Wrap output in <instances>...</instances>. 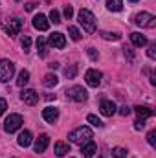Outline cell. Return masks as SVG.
I'll use <instances>...</instances> for the list:
<instances>
[{"instance_id": "cell-1", "label": "cell", "mask_w": 156, "mask_h": 158, "mask_svg": "<svg viewBox=\"0 0 156 158\" xmlns=\"http://www.w3.org/2000/svg\"><path fill=\"white\" fill-rule=\"evenodd\" d=\"M68 140H70L72 143L83 145V143H86V142L92 140V131H90V127H77L76 131H72V132L68 134Z\"/></svg>"}, {"instance_id": "cell-2", "label": "cell", "mask_w": 156, "mask_h": 158, "mask_svg": "<svg viewBox=\"0 0 156 158\" xmlns=\"http://www.w3.org/2000/svg\"><path fill=\"white\" fill-rule=\"evenodd\" d=\"M79 24L83 26V30L86 33H92L96 30V17H94V13L88 11V9H81L79 11Z\"/></svg>"}, {"instance_id": "cell-3", "label": "cell", "mask_w": 156, "mask_h": 158, "mask_svg": "<svg viewBox=\"0 0 156 158\" xmlns=\"http://www.w3.org/2000/svg\"><path fill=\"white\" fill-rule=\"evenodd\" d=\"M13 76H15V64L7 59H0V81L7 83Z\"/></svg>"}, {"instance_id": "cell-4", "label": "cell", "mask_w": 156, "mask_h": 158, "mask_svg": "<svg viewBox=\"0 0 156 158\" xmlns=\"http://www.w3.org/2000/svg\"><path fill=\"white\" fill-rule=\"evenodd\" d=\"M134 24L142 26V28H154L156 26V17L147 13V11H142L134 17Z\"/></svg>"}, {"instance_id": "cell-5", "label": "cell", "mask_w": 156, "mask_h": 158, "mask_svg": "<svg viewBox=\"0 0 156 158\" xmlns=\"http://www.w3.org/2000/svg\"><path fill=\"white\" fill-rule=\"evenodd\" d=\"M24 123V119L20 114H9L6 121H4V131L6 132H15V131H18L20 129V125Z\"/></svg>"}, {"instance_id": "cell-6", "label": "cell", "mask_w": 156, "mask_h": 158, "mask_svg": "<svg viewBox=\"0 0 156 158\" xmlns=\"http://www.w3.org/2000/svg\"><path fill=\"white\" fill-rule=\"evenodd\" d=\"M66 98H68V99H72V101L83 103V101H86L88 92H86L83 86H72V88H68V90H66Z\"/></svg>"}, {"instance_id": "cell-7", "label": "cell", "mask_w": 156, "mask_h": 158, "mask_svg": "<svg viewBox=\"0 0 156 158\" xmlns=\"http://www.w3.org/2000/svg\"><path fill=\"white\" fill-rule=\"evenodd\" d=\"M101 72L96 70V68H90L86 74H84V79H86V85L88 86H99L101 85Z\"/></svg>"}, {"instance_id": "cell-8", "label": "cell", "mask_w": 156, "mask_h": 158, "mask_svg": "<svg viewBox=\"0 0 156 158\" xmlns=\"http://www.w3.org/2000/svg\"><path fill=\"white\" fill-rule=\"evenodd\" d=\"M20 28H22V20L20 19H11L9 22H6V26H4V30H6V33L9 35V37H15L18 31H20Z\"/></svg>"}, {"instance_id": "cell-9", "label": "cell", "mask_w": 156, "mask_h": 158, "mask_svg": "<svg viewBox=\"0 0 156 158\" xmlns=\"http://www.w3.org/2000/svg\"><path fill=\"white\" fill-rule=\"evenodd\" d=\"M20 99H22L26 105H37V103H39V94H37L35 90L28 88V90H22V94H20Z\"/></svg>"}, {"instance_id": "cell-10", "label": "cell", "mask_w": 156, "mask_h": 158, "mask_svg": "<svg viewBox=\"0 0 156 158\" xmlns=\"http://www.w3.org/2000/svg\"><path fill=\"white\" fill-rule=\"evenodd\" d=\"M48 42H50L53 48H59V50L66 46V39H64V35H63V33H59V31L51 33V35H50V39H48Z\"/></svg>"}, {"instance_id": "cell-11", "label": "cell", "mask_w": 156, "mask_h": 158, "mask_svg": "<svg viewBox=\"0 0 156 158\" xmlns=\"http://www.w3.org/2000/svg\"><path fill=\"white\" fill-rule=\"evenodd\" d=\"M33 28L39 30V31H46L50 28V20L44 17V15H35L33 17Z\"/></svg>"}, {"instance_id": "cell-12", "label": "cell", "mask_w": 156, "mask_h": 158, "mask_svg": "<svg viewBox=\"0 0 156 158\" xmlns=\"http://www.w3.org/2000/svg\"><path fill=\"white\" fill-rule=\"evenodd\" d=\"M48 143H50V136H48V134H40L39 138L35 140V143H33L35 153H44L46 147H48Z\"/></svg>"}, {"instance_id": "cell-13", "label": "cell", "mask_w": 156, "mask_h": 158, "mask_svg": "<svg viewBox=\"0 0 156 158\" xmlns=\"http://www.w3.org/2000/svg\"><path fill=\"white\" fill-rule=\"evenodd\" d=\"M99 109H101V114H103V116H112V114L116 112L114 101H109V99H103L101 105H99Z\"/></svg>"}, {"instance_id": "cell-14", "label": "cell", "mask_w": 156, "mask_h": 158, "mask_svg": "<svg viewBox=\"0 0 156 158\" xmlns=\"http://www.w3.org/2000/svg\"><path fill=\"white\" fill-rule=\"evenodd\" d=\"M42 118L46 119L48 123H53V121H57V118H59V110L53 109V107H46L42 110Z\"/></svg>"}, {"instance_id": "cell-15", "label": "cell", "mask_w": 156, "mask_h": 158, "mask_svg": "<svg viewBox=\"0 0 156 158\" xmlns=\"http://www.w3.org/2000/svg\"><path fill=\"white\" fill-rule=\"evenodd\" d=\"M96 151H97V145H96V143H94L92 140L81 145V153H83V155H84L86 158H92V156H94V153H96Z\"/></svg>"}, {"instance_id": "cell-16", "label": "cell", "mask_w": 156, "mask_h": 158, "mask_svg": "<svg viewBox=\"0 0 156 158\" xmlns=\"http://www.w3.org/2000/svg\"><path fill=\"white\" fill-rule=\"evenodd\" d=\"M134 112L138 114V119H147V118H151V116H154V110L149 109V107H136Z\"/></svg>"}, {"instance_id": "cell-17", "label": "cell", "mask_w": 156, "mask_h": 158, "mask_svg": "<svg viewBox=\"0 0 156 158\" xmlns=\"http://www.w3.org/2000/svg\"><path fill=\"white\" fill-rule=\"evenodd\" d=\"M31 138H33V136H31V132H30V131H22V132L18 134L17 142H18V145H20V147H28V145L31 143Z\"/></svg>"}, {"instance_id": "cell-18", "label": "cell", "mask_w": 156, "mask_h": 158, "mask_svg": "<svg viewBox=\"0 0 156 158\" xmlns=\"http://www.w3.org/2000/svg\"><path fill=\"white\" fill-rule=\"evenodd\" d=\"M130 40H132V44H134V46H138V48H142V46H145V44H147V37H145V35H142V33H138V31L130 33Z\"/></svg>"}, {"instance_id": "cell-19", "label": "cell", "mask_w": 156, "mask_h": 158, "mask_svg": "<svg viewBox=\"0 0 156 158\" xmlns=\"http://www.w3.org/2000/svg\"><path fill=\"white\" fill-rule=\"evenodd\" d=\"M37 52H39V57H46L48 55V42L44 37L37 39Z\"/></svg>"}, {"instance_id": "cell-20", "label": "cell", "mask_w": 156, "mask_h": 158, "mask_svg": "<svg viewBox=\"0 0 156 158\" xmlns=\"http://www.w3.org/2000/svg\"><path fill=\"white\" fill-rule=\"evenodd\" d=\"M66 153H70V145L66 142H57L55 143V155L57 156H64Z\"/></svg>"}, {"instance_id": "cell-21", "label": "cell", "mask_w": 156, "mask_h": 158, "mask_svg": "<svg viewBox=\"0 0 156 158\" xmlns=\"http://www.w3.org/2000/svg\"><path fill=\"white\" fill-rule=\"evenodd\" d=\"M57 83H59V79H57L55 74H48V76H44V79H42V85L46 88H53V86H57Z\"/></svg>"}, {"instance_id": "cell-22", "label": "cell", "mask_w": 156, "mask_h": 158, "mask_svg": "<svg viewBox=\"0 0 156 158\" xmlns=\"http://www.w3.org/2000/svg\"><path fill=\"white\" fill-rule=\"evenodd\" d=\"M30 83V72L28 70H20L18 72V77H17V85L18 86H26Z\"/></svg>"}, {"instance_id": "cell-23", "label": "cell", "mask_w": 156, "mask_h": 158, "mask_svg": "<svg viewBox=\"0 0 156 158\" xmlns=\"http://www.w3.org/2000/svg\"><path fill=\"white\" fill-rule=\"evenodd\" d=\"M107 7L110 11H121L123 9V0H107Z\"/></svg>"}, {"instance_id": "cell-24", "label": "cell", "mask_w": 156, "mask_h": 158, "mask_svg": "<svg viewBox=\"0 0 156 158\" xmlns=\"http://www.w3.org/2000/svg\"><path fill=\"white\" fill-rule=\"evenodd\" d=\"M76 74H77V64H72V66L64 68V77L74 79V77H76Z\"/></svg>"}, {"instance_id": "cell-25", "label": "cell", "mask_w": 156, "mask_h": 158, "mask_svg": "<svg viewBox=\"0 0 156 158\" xmlns=\"http://www.w3.org/2000/svg\"><path fill=\"white\" fill-rule=\"evenodd\" d=\"M112 158H127V149H123V147H114V149H112Z\"/></svg>"}, {"instance_id": "cell-26", "label": "cell", "mask_w": 156, "mask_h": 158, "mask_svg": "<svg viewBox=\"0 0 156 158\" xmlns=\"http://www.w3.org/2000/svg\"><path fill=\"white\" fill-rule=\"evenodd\" d=\"M86 119H88V123H90V125H94V127H97V129H101V127H103V121L97 118V116H94V114H90Z\"/></svg>"}, {"instance_id": "cell-27", "label": "cell", "mask_w": 156, "mask_h": 158, "mask_svg": "<svg viewBox=\"0 0 156 158\" xmlns=\"http://www.w3.org/2000/svg\"><path fill=\"white\" fill-rule=\"evenodd\" d=\"M101 37H103L105 40H119V39H121V35H119V33H110V31H103V33H101Z\"/></svg>"}, {"instance_id": "cell-28", "label": "cell", "mask_w": 156, "mask_h": 158, "mask_svg": "<svg viewBox=\"0 0 156 158\" xmlns=\"http://www.w3.org/2000/svg\"><path fill=\"white\" fill-rule=\"evenodd\" d=\"M50 20H51L53 24H59V22H61V15H59L57 9H51V11H50Z\"/></svg>"}, {"instance_id": "cell-29", "label": "cell", "mask_w": 156, "mask_h": 158, "mask_svg": "<svg viewBox=\"0 0 156 158\" xmlns=\"http://www.w3.org/2000/svg\"><path fill=\"white\" fill-rule=\"evenodd\" d=\"M68 33H70V37H72L74 40L81 39V33H79V30L76 28V26H70V28H68Z\"/></svg>"}, {"instance_id": "cell-30", "label": "cell", "mask_w": 156, "mask_h": 158, "mask_svg": "<svg viewBox=\"0 0 156 158\" xmlns=\"http://www.w3.org/2000/svg\"><path fill=\"white\" fill-rule=\"evenodd\" d=\"M147 55H149V59H156V44H154V42H151V44H149Z\"/></svg>"}, {"instance_id": "cell-31", "label": "cell", "mask_w": 156, "mask_h": 158, "mask_svg": "<svg viewBox=\"0 0 156 158\" xmlns=\"http://www.w3.org/2000/svg\"><path fill=\"white\" fill-rule=\"evenodd\" d=\"M147 142H149V145H156V131H151L149 134H147Z\"/></svg>"}, {"instance_id": "cell-32", "label": "cell", "mask_w": 156, "mask_h": 158, "mask_svg": "<svg viewBox=\"0 0 156 158\" xmlns=\"http://www.w3.org/2000/svg\"><path fill=\"white\" fill-rule=\"evenodd\" d=\"M30 46H31V39L26 35V37L22 39V50H24V52H30Z\"/></svg>"}, {"instance_id": "cell-33", "label": "cell", "mask_w": 156, "mask_h": 158, "mask_svg": "<svg viewBox=\"0 0 156 158\" xmlns=\"http://www.w3.org/2000/svg\"><path fill=\"white\" fill-rule=\"evenodd\" d=\"M64 17H66L68 20L74 17V9H72V6H66V7H64Z\"/></svg>"}, {"instance_id": "cell-34", "label": "cell", "mask_w": 156, "mask_h": 158, "mask_svg": "<svg viewBox=\"0 0 156 158\" xmlns=\"http://www.w3.org/2000/svg\"><path fill=\"white\" fill-rule=\"evenodd\" d=\"M88 55H90V59H94V61L99 57V53H97V50H96V48H88Z\"/></svg>"}, {"instance_id": "cell-35", "label": "cell", "mask_w": 156, "mask_h": 158, "mask_svg": "<svg viewBox=\"0 0 156 158\" xmlns=\"http://www.w3.org/2000/svg\"><path fill=\"white\" fill-rule=\"evenodd\" d=\"M6 109H7V101H6V99H2V98H0V116H2V114H4V112H6Z\"/></svg>"}, {"instance_id": "cell-36", "label": "cell", "mask_w": 156, "mask_h": 158, "mask_svg": "<svg viewBox=\"0 0 156 158\" xmlns=\"http://www.w3.org/2000/svg\"><path fill=\"white\" fill-rule=\"evenodd\" d=\"M143 127H145V119H136L134 129H136V131H140V129H143Z\"/></svg>"}, {"instance_id": "cell-37", "label": "cell", "mask_w": 156, "mask_h": 158, "mask_svg": "<svg viewBox=\"0 0 156 158\" xmlns=\"http://www.w3.org/2000/svg\"><path fill=\"white\" fill-rule=\"evenodd\" d=\"M119 114H121V116H129V114H130V109H129V107H121V109H119Z\"/></svg>"}, {"instance_id": "cell-38", "label": "cell", "mask_w": 156, "mask_h": 158, "mask_svg": "<svg viewBox=\"0 0 156 158\" xmlns=\"http://www.w3.org/2000/svg\"><path fill=\"white\" fill-rule=\"evenodd\" d=\"M35 6H37L35 2H28V4H26V11H33V9H35Z\"/></svg>"}, {"instance_id": "cell-39", "label": "cell", "mask_w": 156, "mask_h": 158, "mask_svg": "<svg viewBox=\"0 0 156 158\" xmlns=\"http://www.w3.org/2000/svg\"><path fill=\"white\" fill-rule=\"evenodd\" d=\"M130 2H138V0H130Z\"/></svg>"}, {"instance_id": "cell-40", "label": "cell", "mask_w": 156, "mask_h": 158, "mask_svg": "<svg viewBox=\"0 0 156 158\" xmlns=\"http://www.w3.org/2000/svg\"><path fill=\"white\" fill-rule=\"evenodd\" d=\"M101 158H103V156H101Z\"/></svg>"}]
</instances>
